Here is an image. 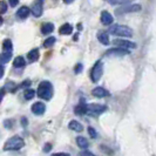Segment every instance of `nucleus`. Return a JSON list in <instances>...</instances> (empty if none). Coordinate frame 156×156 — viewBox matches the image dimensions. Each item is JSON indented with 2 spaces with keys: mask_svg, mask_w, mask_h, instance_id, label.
<instances>
[{
  "mask_svg": "<svg viewBox=\"0 0 156 156\" xmlns=\"http://www.w3.org/2000/svg\"><path fill=\"white\" fill-rule=\"evenodd\" d=\"M38 96L44 100H51L53 96V86L49 81H41L38 87Z\"/></svg>",
  "mask_w": 156,
  "mask_h": 156,
  "instance_id": "1",
  "label": "nucleus"
},
{
  "mask_svg": "<svg viewBox=\"0 0 156 156\" xmlns=\"http://www.w3.org/2000/svg\"><path fill=\"white\" fill-rule=\"evenodd\" d=\"M109 34L115 37H133V30L125 25H113L109 27Z\"/></svg>",
  "mask_w": 156,
  "mask_h": 156,
  "instance_id": "2",
  "label": "nucleus"
},
{
  "mask_svg": "<svg viewBox=\"0 0 156 156\" xmlns=\"http://www.w3.org/2000/svg\"><path fill=\"white\" fill-rule=\"evenodd\" d=\"M25 146V141L20 136H12L11 139H8L4 146V150H19Z\"/></svg>",
  "mask_w": 156,
  "mask_h": 156,
  "instance_id": "3",
  "label": "nucleus"
},
{
  "mask_svg": "<svg viewBox=\"0 0 156 156\" xmlns=\"http://www.w3.org/2000/svg\"><path fill=\"white\" fill-rule=\"evenodd\" d=\"M102 74H103V63L102 61H96V63L94 65V67L92 68L90 72V79L93 82H98L101 79Z\"/></svg>",
  "mask_w": 156,
  "mask_h": 156,
  "instance_id": "4",
  "label": "nucleus"
},
{
  "mask_svg": "<svg viewBox=\"0 0 156 156\" xmlns=\"http://www.w3.org/2000/svg\"><path fill=\"white\" fill-rule=\"evenodd\" d=\"M106 110H107V107L103 105H98V103L87 105V114H89L92 116H98L102 113H105Z\"/></svg>",
  "mask_w": 156,
  "mask_h": 156,
  "instance_id": "5",
  "label": "nucleus"
},
{
  "mask_svg": "<svg viewBox=\"0 0 156 156\" xmlns=\"http://www.w3.org/2000/svg\"><path fill=\"white\" fill-rule=\"evenodd\" d=\"M142 6L141 5H127V6H123V7L117 8L115 11L117 16L120 14H126V13H135V12H140Z\"/></svg>",
  "mask_w": 156,
  "mask_h": 156,
  "instance_id": "6",
  "label": "nucleus"
},
{
  "mask_svg": "<svg viewBox=\"0 0 156 156\" xmlns=\"http://www.w3.org/2000/svg\"><path fill=\"white\" fill-rule=\"evenodd\" d=\"M113 44L115 46L120 47V48H125V49H134V48H136V44L135 42L125 39H115L113 41Z\"/></svg>",
  "mask_w": 156,
  "mask_h": 156,
  "instance_id": "7",
  "label": "nucleus"
},
{
  "mask_svg": "<svg viewBox=\"0 0 156 156\" xmlns=\"http://www.w3.org/2000/svg\"><path fill=\"white\" fill-rule=\"evenodd\" d=\"M42 9H44V0H35L32 5L31 12L35 18H40L42 14Z\"/></svg>",
  "mask_w": 156,
  "mask_h": 156,
  "instance_id": "8",
  "label": "nucleus"
},
{
  "mask_svg": "<svg viewBox=\"0 0 156 156\" xmlns=\"http://www.w3.org/2000/svg\"><path fill=\"white\" fill-rule=\"evenodd\" d=\"M107 56H125V55H129V49H125V48H110L106 52Z\"/></svg>",
  "mask_w": 156,
  "mask_h": 156,
  "instance_id": "9",
  "label": "nucleus"
},
{
  "mask_svg": "<svg viewBox=\"0 0 156 156\" xmlns=\"http://www.w3.org/2000/svg\"><path fill=\"white\" fill-rule=\"evenodd\" d=\"M32 113L33 114H35V115H42L44 113H45V110H46V106H45V103L44 102H34L33 105H32Z\"/></svg>",
  "mask_w": 156,
  "mask_h": 156,
  "instance_id": "10",
  "label": "nucleus"
},
{
  "mask_svg": "<svg viewBox=\"0 0 156 156\" xmlns=\"http://www.w3.org/2000/svg\"><path fill=\"white\" fill-rule=\"evenodd\" d=\"M92 94H93L95 98H99V99H102V98H107L109 96V92L102 87H96L92 90Z\"/></svg>",
  "mask_w": 156,
  "mask_h": 156,
  "instance_id": "11",
  "label": "nucleus"
},
{
  "mask_svg": "<svg viewBox=\"0 0 156 156\" xmlns=\"http://www.w3.org/2000/svg\"><path fill=\"white\" fill-rule=\"evenodd\" d=\"M113 21H114V18H113V16L110 14L109 12H107V11H102L101 23H103V25H106V26H109V25L113 23Z\"/></svg>",
  "mask_w": 156,
  "mask_h": 156,
  "instance_id": "12",
  "label": "nucleus"
},
{
  "mask_svg": "<svg viewBox=\"0 0 156 156\" xmlns=\"http://www.w3.org/2000/svg\"><path fill=\"white\" fill-rule=\"evenodd\" d=\"M74 113L76 115H85L87 114V103L83 100L79 103L78 106L74 108Z\"/></svg>",
  "mask_w": 156,
  "mask_h": 156,
  "instance_id": "13",
  "label": "nucleus"
},
{
  "mask_svg": "<svg viewBox=\"0 0 156 156\" xmlns=\"http://www.w3.org/2000/svg\"><path fill=\"white\" fill-rule=\"evenodd\" d=\"M68 128H69L70 130L76 132V133H80V132L83 130V126L81 125L79 121H76V120H72L69 123H68Z\"/></svg>",
  "mask_w": 156,
  "mask_h": 156,
  "instance_id": "14",
  "label": "nucleus"
},
{
  "mask_svg": "<svg viewBox=\"0 0 156 156\" xmlns=\"http://www.w3.org/2000/svg\"><path fill=\"white\" fill-rule=\"evenodd\" d=\"M30 13H31V9L27 7V6H23V7H20L18 9L16 16L20 18V19H26L27 16H30Z\"/></svg>",
  "mask_w": 156,
  "mask_h": 156,
  "instance_id": "15",
  "label": "nucleus"
},
{
  "mask_svg": "<svg viewBox=\"0 0 156 156\" xmlns=\"http://www.w3.org/2000/svg\"><path fill=\"white\" fill-rule=\"evenodd\" d=\"M39 56H40V53L38 48H33V49H31V51L28 52V54H27V58H28V60H30L31 62L38 61V60H39Z\"/></svg>",
  "mask_w": 156,
  "mask_h": 156,
  "instance_id": "16",
  "label": "nucleus"
},
{
  "mask_svg": "<svg viewBox=\"0 0 156 156\" xmlns=\"http://www.w3.org/2000/svg\"><path fill=\"white\" fill-rule=\"evenodd\" d=\"M98 40L103 44V45H109V35H108V33H106V32H99L98 33Z\"/></svg>",
  "mask_w": 156,
  "mask_h": 156,
  "instance_id": "17",
  "label": "nucleus"
},
{
  "mask_svg": "<svg viewBox=\"0 0 156 156\" xmlns=\"http://www.w3.org/2000/svg\"><path fill=\"white\" fill-rule=\"evenodd\" d=\"M53 31H54V25H53V23H46L41 26V33H42V34H45V35L51 34Z\"/></svg>",
  "mask_w": 156,
  "mask_h": 156,
  "instance_id": "18",
  "label": "nucleus"
},
{
  "mask_svg": "<svg viewBox=\"0 0 156 156\" xmlns=\"http://www.w3.org/2000/svg\"><path fill=\"white\" fill-rule=\"evenodd\" d=\"M72 32H73V26L70 23H65V25H62L60 27V30H59V33L63 34V35H68Z\"/></svg>",
  "mask_w": 156,
  "mask_h": 156,
  "instance_id": "19",
  "label": "nucleus"
},
{
  "mask_svg": "<svg viewBox=\"0 0 156 156\" xmlns=\"http://www.w3.org/2000/svg\"><path fill=\"white\" fill-rule=\"evenodd\" d=\"M76 143H78V146L81 149H87L88 146H89L88 140H87L86 137H83V136H78L76 137Z\"/></svg>",
  "mask_w": 156,
  "mask_h": 156,
  "instance_id": "20",
  "label": "nucleus"
},
{
  "mask_svg": "<svg viewBox=\"0 0 156 156\" xmlns=\"http://www.w3.org/2000/svg\"><path fill=\"white\" fill-rule=\"evenodd\" d=\"M13 66L16 68H23V67L26 66V60L23 59V56H16L14 59V61H13Z\"/></svg>",
  "mask_w": 156,
  "mask_h": 156,
  "instance_id": "21",
  "label": "nucleus"
},
{
  "mask_svg": "<svg viewBox=\"0 0 156 156\" xmlns=\"http://www.w3.org/2000/svg\"><path fill=\"white\" fill-rule=\"evenodd\" d=\"M12 59V52H4L0 54V65L7 63Z\"/></svg>",
  "mask_w": 156,
  "mask_h": 156,
  "instance_id": "22",
  "label": "nucleus"
},
{
  "mask_svg": "<svg viewBox=\"0 0 156 156\" xmlns=\"http://www.w3.org/2000/svg\"><path fill=\"white\" fill-rule=\"evenodd\" d=\"M2 48H4L5 52H12V49H13V44H12V41L9 39H6L2 42Z\"/></svg>",
  "mask_w": 156,
  "mask_h": 156,
  "instance_id": "23",
  "label": "nucleus"
},
{
  "mask_svg": "<svg viewBox=\"0 0 156 156\" xmlns=\"http://www.w3.org/2000/svg\"><path fill=\"white\" fill-rule=\"evenodd\" d=\"M35 90L34 89H26L25 90V93H23V96H25V99L26 100H32L34 96H35Z\"/></svg>",
  "mask_w": 156,
  "mask_h": 156,
  "instance_id": "24",
  "label": "nucleus"
},
{
  "mask_svg": "<svg viewBox=\"0 0 156 156\" xmlns=\"http://www.w3.org/2000/svg\"><path fill=\"white\" fill-rule=\"evenodd\" d=\"M110 5H126L128 2H132L133 0H107Z\"/></svg>",
  "mask_w": 156,
  "mask_h": 156,
  "instance_id": "25",
  "label": "nucleus"
},
{
  "mask_svg": "<svg viewBox=\"0 0 156 156\" xmlns=\"http://www.w3.org/2000/svg\"><path fill=\"white\" fill-rule=\"evenodd\" d=\"M55 41H56V39H55L54 37H49V38H47V39L44 41V46L45 47L53 46V45L55 44Z\"/></svg>",
  "mask_w": 156,
  "mask_h": 156,
  "instance_id": "26",
  "label": "nucleus"
},
{
  "mask_svg": "<svg viewBox=\"0 0 156 156\" xmlns=\"http://www.w3.org/2000/svg\"><path fill=\"white\" fill-rule=\"evenodd\" d=\"M7 12V4L6 1H0V14H4Z\"/></svg>",
  "mask_w": 156,
  "mask_h": 156,
  "instance_id": "27",
  "label": "nucleus"
},
{
  "mask_svg": "<svg viewBox=\"0 0 156 156\" xmlns=\"http://www.w3.org/2000/svg\"><path fill=\"white\" fill-rule=\"evenodd\" d=\"M88 134H89V136L92 137V139H96V136H98V133H96V130L94 129L93 127H88Z\"/></svg>",
  "mask_w": 156,
  "mask_h": 156,
  "instance_id": "28",
  "label": "nucleus"
},
{
  "mask_svg": "<svg viewBox=\"0 0 156 156\" xmlns=\"http://www.w3.org/2000/svg\"><path fill=\"white\" fill-rule=\"evenodd\" d=\"M6 89H8L9 92H14V89H16V85H14L13 82H8L7 86H6Z\"/></svg>",
  "mask_w": 156,
  "mask_h": 156,
  "instance_id": "29",
  "label": "nucleus"
},
{
  "mask_svg": "<svg viewBox=\"0 0 156 156\" xmlns=\"http://www.w3.org/2000/svg\"><path fill=\"white\" fill-rule=\"evenodd\" d=\"M82 69H83V66H82L81 63H78V65L75 66V68H74V72H75L76 74H79L80 72H82Z\"/></svg>",
  "mask_w": 156,
  "mask_h": 156,
  "instance_id": "30",
  "label": "nucleus"
},
{
  "mask_svg": "<svg viewBox=\"0 0 156 156\" xmlns=\"http://www.w3.org/2000/svg\"><path fill=\"white\" fill-rule=\"evenodd\" d=\"M80 155L81 156H95L93 153H90L89 150H83V151H81V153H80Z\"/></svg>",
  "mask_w": 156,
  "mask_h": 156,
  "instance_id": "31",
  "label": "nucleus"
},
{
  "mask_svg": "<svg viewBox=\"0 0 156 156\" xmlns=\"http://www.w3.org/2000/svg\"><path fill=\"white\" fill-rule=\"evenodd\" d=\"M4 126H5L6 128H12V126H13V121H11V120H6V121L4 122Z\"/></svg>",
  "mask_w": 156,
  "mask_h": 156,
  "instance_id": "32",
  "label": "nucleus"
},
{
  "mask_svg": "<svg viewBox=\"0 0 156 156\" xmlns=\"http://www.w3.org/2000/svg\"><path fill=\"white\" fill-rule=\"evenodd\" d=\"M51 149H52V144H51V143H46L45 147H44V151H45V153H49Z\"/></svg>",
  "mask_w": 156,
  "mask_h": 156,
  "instance_id": "33",
  "label": "nucleus"
},
{
  "mask_svg": "<svg viewBox=\"0 0 156 156\" xmlns=\"http://www.w3.org/2000/svg\"><path fill=\"white\" fill-rule=\"evenodd\" d=\"M8 2H9V5H11L12 7H16V5L19 4V0H8Z\"/></svg>",
  "mask_w": 156,
  "mask_h": 156,
  "instance_id": "34",
  "label": "nucleus"
},
{
  "mask_svg": "<svg viewBox=\"0 0 156 156\" xmlns=\"http://www.w3.org/2000/svg\"><path fill=\"white\" fill-rule=\"evenodd\" d=\"M4 96H5V88H0V103L2 101Z\"/></svg>",
  "mask_w": 156,
  "mask_h": 156,
  "instance_id": "35",
  "label": "nucleus"
},
{
  "mask_svg": "<svg viewBox=\"0 0 156 156\" xmlns=\"http://www.w3.org/2000/svg\"><path fill=\"white\" fill-rule=\"evenodd\" d=\"M4 73H5V68L2 65H0V79L4 76Z\"/></svg>",
  "mask_w": 156,
  "mask_h": 156,
  "instance_id": "36",
  "label": "nucleus"
},
{
  "mask_svg": "<svg viewBox=\"0 0 156 156\" xmlns=\"http://www.w3.org/2000/svg\"><path fill=\"white\" fill-rule=\"evenodd\" d=\"M30 85H31V81H30V80H26V81H23V83H21L20 87H27V86H30Z\"/></svg>",
  "mask_w": 156,
  "mask_h": 156,
  "instance_id": "37",
  "label": "nucleus"
},
{
  "mask_svg": "<svg viewBox=\"0 0 156 156\" xmlns=\"http://www.w3.org/2000/svg\"><path fill=\"white\" fill-rule=\"evenodd\" d=\"M52 156H69V154H67V153H55Z\"/></svg>",
  "mask_w": 156,
  "mask_h": 156,
  "instance_id": "38",
  "label": "nucleus"
},
{
  "mask_svg": "<svg viewBox=\"0 0 156 156\" xmlns=\"http://www.w3.org/2000/svg\"><path fill=\"white\" fill-rule=\"evenodd\" d=\"M21 125H23V127H26V126L28 125V122H27V119H26V117H23V119H21Z\"/></svg>",
  "mask_w": 156,
  "mask_h": 156,
  "instance_id": "39",
  "label": "nucleus"
},
{
  "mask_svg": "<svg viewBox=\"0 0 156 156\" xmlns=\"http://www.w3.org/2000/svg\"><path fill=\"white\" fill-rule=\"evenodd\" d=\"M73 1H74V0H63V2H65V4H72Z\"/></svg>",
  "mask_w": 156,
  "mask_h": 156,
  "instance_id": "40",
  "label": "nucleus"
},
{
  "mask_svg": "<svg viewBox=\"0 0 156 156\" xmlns=\"http://www.w3.org/2000/svg\"><path fill=\"white\" fill-rule=\"evenodd\" d=\"M2 25V18H0V26Z\"/></svg>",
  "mask_w": 156,
  "mask_h": 156,
  "instance_id": "41",
  "label": "nucleus"
}]
</instances>
